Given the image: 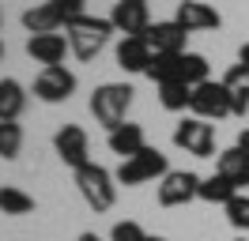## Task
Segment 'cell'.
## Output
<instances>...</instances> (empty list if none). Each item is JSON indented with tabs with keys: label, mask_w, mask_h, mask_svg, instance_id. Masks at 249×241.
<instances>
[{
	"label": "cell",
	"mask_w": 249,
	"mask_h": 241,
	"mask_svg": "<svg viewBox=\"0 0 249 241\" xmlns=\"http://www.w3.org/2000/svg\"><path fill=\"white\" fill-rule=\"evenodd\" d=\"M68 19H72V15L64 12L57 0H46V4H34V8L23 12V27L31 30V34H57Z\"/></svg>",
	"instance_id": "cell-11"
},
{
	"label": "cell",
	"mask_w": 249,
	"mask_h": 241,
	"mask_svg": "<svg viewBox=\"0 0 249 241\" xmlns=\"http://www.w3.org/2000/svg\"><path fill=\"white\" fill-rule=\"evenodd\" d=\"M109 241H147V234H143L140 223H113V230H109Z\"/></svg>",
	"instance_id": "cell-27"
},
{
	"label": "cell",
	"mask_w": 249,
	"mask_h": 241,
	"mask_svg": "<svg viewBox=\"0 0 249 241\" xmlns=\"http://www.w3.org/2000/svg\"><path fill=\"white\" fill-rule=\"evenodd\" d=\"M0 211L4 215H31L34 211V196H27L16 185H4L0 189Z\"/></svg>",
	"instance_id": "cell-23"
},
{
	"label": "cell",
	"mask_w": 249,
	"mask_h": 241,
	"mask_svg": "<svg viewBox=\"0 0 249 241\" xmlns=\"http://www.w3.org/2000/svg\"><path fill=\"white\" fill-rule=\"evenodd\" d=\"M147 45L155 53H185V42H189V30L178 23V19H166V23H151L143 30Z\"/></svg>",
	"instance_id": "cell-12"
},
{
	"label": "cell",
	"mask_w": 249,
	"mask_h": 241,
	"mask_svg": "<svg viewBox=\"0 0 249 241\" xmlns=\"http://www.w3.org/2000/svg\"><path fill=\"white\" fill-rule=\"evenodd\" d=\"M223 83L231 90V117H246L249 113V68L246 64H234L231 72L223 75Z\"/></svg>",
	"instance_id": "cell-18"
},
{
	"label": "cell",
	"mask_w": 249,
	"mask_h": 241,
	"mask_svg": "<svg viewBox=\"0 0 249 241\" xmlns=\"http://www.w3.org/2000/svg\"><path fill=\"white\" fill-rule=\"evenodd\" d=\"M68 49H72V45H68L64 34H31V38H27V53H31L42 68L64 64V53H68Z\"/></svg>",
	"instance_id": "cell-14"
},
{
	"label": "cell",
	"mask_w": 249,
	"mask_h": 241,
	"mask_svg": "<svg viewBox=\"0 0 249 241\" xmlns=\"http://www.w3.org/2000/svg\"><path fill=\"white\" fill-rule=\"evenodd\" d=\"M76 241H102V238H98V234H79Z\"/></svg>",
	"instance_id": "cell-31"
},
{
	"label": "cell",
	"mask_w": 249,
	"mask_h": 241,
	"mask_svg": "<svg viewBox=\"0 0 249 241\" xmlns=\"http://www.w3.org/2000/svg\"><path fill=\"white\" fill-rule=\"evenodd\" d=\"M109 23H113L117 34L136 38V34H143L151 27V8H147V0H117L113 12H109Z\"/></svg>",
	"instance_id": "cell-9"
},
{
	"label": "cell",
	"mask_w": 249,
	"mask_h": 241,
	"mask_svg": "<svg viewBox=\"0 0 249 241\" xmlns=\"http://www.w3.org/2000/svg\"><path fill=\"white\" fill-rule=\"evenodd\" d=\"M27 109V90L19 79H0V120H19Z\"/></svg>",
	"instance_id": "cell-19"
},
{
	"label": "cell",
	"mask_w": 249,
	"mask_h": 241,
	"mask_svg": "<svg viewBox=\"0 0 249 241\" xmlns=\"http://www.w3.org/2000/svg\"><path fill=\"white\" fill-rule=\"evenodd\" d=\"M0 57H4V45H0Z\"/></svg>",
	"instance_id": "cell-33"
},
{
	"label": "cell",
	"mask_w": 249,
	"mask_h": 241,
	"mask_svg": "<svg viewBox=\"0 0 249 241\" xmlns=\"http://www.w3.org/2000/svg\"><path fill=\"white\" fill-rule=\"evenodd\" d=\"M23 151V128L16 120H0V158H16Z\"/></svg>",
	"instance_id": "cell-25"
},
{
	"label": "cell",
	"mask_w": 249,
	"mask_h": 241,
	"mask_svg": "<svg viewBox=\"0 0 249 241\" xmlns=\"http://www.w3.org/2000/svg\"><path fill=\"white\" fill-rule=\"evenodd\" d=\"M72 90H76V75L68 72L64 64H49V68H42L38 79H34V98H38V102H49V105L68 102Z\"/></svg>",
	"instance_id": "cell-8"
},
{
	"label": "cell",
	"mask_w": 249,
	"mask_h": 241,
	"mask_svg": "<svg viewBox=\"0 0 249 241\" xmlns=\"http://www.w3.org/2000/svg\"><path fill=\"white\" fill-rule=\"evenodd\" d=\"M193 117L200 120H219V117H231V90H227V83L223 79H208V83H200V87H193Z\"/></svg>",
	"instance_id": "cell-5"
},
{
	"label": "cell",
	"mask_w": 249,
	"mask_h": 241,
	"mask_svg": "<svg viewBox=\"0 0 249 241\" xmlns=\"http://www.w3.org/2000/svg\"><path fill=\"white\" fill-rule=\"evenodd\" d=\"M200 181L193 170H170L159 185V204L162 207H185L193 200H200Z\"/></svg>",
	"instance_id": "cell-7"
},
{
	"label": "cell",
	"mask_w": 249,
	"mask_h": 241,
	"mask_svg": "<svg viewBox=\"0 0 249 241\" xmlns=\"http://www.w3.org/2000/svg\"><path fill=\"white\" fill-rule=\"evenodd\" d=\"M227 219H231L234 230H249V196L246 192H238L231 204H227Z\"/></svg>",
	"instance_id": "cell-26"
},
{
	"label": "cell",
	"mask_w": 249,
	"mask_h": 241,
	"mask_svg": "<svg viewBox=\"0 0 249 241\" xmlns=\"http://www.w3.org/2000/svg\"><path fill=\"white\" fill-rule=\"evenodd\" d=\"M181 83H189V87L208 83V60L200 53H181Z\"/></svg>",
	"instance_id": "cell-24"
},
{
	"label": "cell",
	"mask_w": 249,
	"mask_h": 241,
	"mask_svg": "<svg viewBox=\"0 0 249 241\" xmlns=\"http://www.w3.org/2000/svg\"><path fill=\"white\" fill-rule=\"evenodd\" d=\"M113 173H109L106 166L98 162H87L76 170V189L79 196H83V204L94 211V215H102V211H109L113 204H117V185H113Z\"/></svg>",
	"instance_id": "cell-2"
},
{
	"label": "cell",
	"mask_w": 249,
	"mask_h": 241,
	"mask_svg": "<svg viewBox=\"0 0 249 241\" xmlns=\"http://www.w3.org/2000/svg\"><path fill=\"white\" fill-rule=\"evenodd\" d=\"M238 64H246V68H249V42L238 49Z\"/></svg>",
	"instance_id": "cell-30"
},
{
	"label": "cell",
	"mask_w": 249,
	"mask_h": 241,
	"mask_svg": "<svg viewBox=\"0 0 249 241\" xmlns=\"http://www.w3.org/2000/svg\"><path fill=\"white\" fill-rule=\"evenodd\" d=\"M234 147H242L249 155V128H242V132H238V143H234Z\"/></svg>",
	"instance_id": "cell-29"
},
{
	"label": "cell",
	"mask_w": 249,
	"mask_h": 241,
	"mask_svg": "<svg viewBox=\"0 0 249 241\" xmlns=\"http://www.w3.org/2000/svg\"><path fill=\"white\" fill-rule=\"evenodd\" d=\"M151 57H155V49L147 45L143 34H136V38H121V45H117V64H121L124 72H147Z\"/></svg>",
	"instance_id": "cell-15"
},
{
	"label": "cell",
	"mask_w": 249,
	"mask_h": 241,
	"mask_svg": "<svg viewBox=\"0 0 249 241\" xmlns=\"http://www.w3.org/2000/svg\"><path fill=\"white\" fill-rule=\"evenodd\" d=\"M57 4H61L68 15H83V4H87V0H57Z\"/></svg>",
	"instance_id": "cell-28"
},
{
	"label": "cell",
	"mask_w": 249,
	"mask_h": 241,
	"mask_svg": "<svg viewBox=\"0 0 249 241\" xmlns=\"http://www.w3.org/2000/svg\"><path fill=\"white\" fill-rule=\"evenodd\" d=\"M159 102L162 109H170V113H181L193 105V87L181 83V79H174V83H159Z\"/></svg>",
	"instance_id": "cell-21"
},
{
	"label": "cell",
	"mask_w": 249,
	"mask_h": 241,
	"mask_svg": "<svg viewBox=\"0 0 249 241\" xmlns=\"http://www.w3.org/2000/svg\"><path fill=\"white\" fill-rule=\"evenodd\" d=\"M174 147H181L185 155H196V158H212V151H215V128L200 117H185L174 128Z\"/></svg>",
	"instance_id": "cell-6"
},
{
	"label": "cell",
	"mask_w": 249,
	"mask_h": 241,
	"mask_svg": "<svg viewBox=\"0 0 249 241\" xmlns=\"http://www.w3.org/2000/svg\"><path fill=\"white\" fill-rule=\"evenodd\" d=\"M109 34H113V23L109 19H98V15H72L68 23H64V38L72 45V53L79 60H94L102 49H106Z\"/></svg>",
	"instance_id": "cell-1"
},
{
	"label": "cell",
	"mask_w": 249,
	"mask_h": 241,
	"mask_svg": "<svg viewBox=\"0 0 249 241\" xmlns=\"http://www.w3.org/2000/svg\"><path fill=\"white\" fill-rule=\"evenodd\" d=\"M132 94L136 90L128 87V83H102V87H94L91 94V113L98 124H106L109 132L124 124V113H128V105H132Z\"/></svg>",
	"instance_id": "cell-3"
},
{
	"label": "cell",
	"mask_w": 249,
	"mask_h": 241,
	"mask_svg": "<svg viewBox=\"0 0 249 241\" xmlns=\"http://www.w3.org/2000/svg\"><path fill=\"white\" fill-rule=\"evenodd\" d=\"M109 151L113 155H121V158H128V155H136V151L147 147V139H143V124H132V120H124V124H117L113 132H109Z\"/></svg>",
	"instance_id": "cell-17"
},
{
	"label": "cell",
	"mask_w": 249,
	"mask_h": 241,
	"mask_svg": "<svg viewBox=\"0 0 249 241\" xmlns=\"http://www.w3.org/2000/svg\"><path fill=\"white\" fill-rule=\"evenodd\" d=\"M166 173H170V170H166V155L159 147H143V151H136V155L121 158V166H117V181H121L124 189L147 185V181L166 177Z\"/></svg>",
	"instance_id": "cell-4"
},
{
	"label": "cell",
	"mask_w": 249,
	"mask_h": 241,
	"mask_svg": "<svg viewBox=\"0 0 249 241\" xmlns=\"http://www.w3.org/2000/svg\"><path fill=\"white\" fill-rule=\"evenodd\" d=\"M147 241H166V238H147Z\"/></svg>",
	"instance_id": "cell-32"
},
{
	"label": "cell",
	"mask_w": 249,
	"mask_h": 241,
	"mask_svg": "<svg viewBox=\"0 0 249 241\" xmlns=\"http://www.w3.org/2000/svg\"><path fill=\"white\" fill-rule=\"evenodd\" d=\"M143 75L155 79V83H174V79H181V53H155Z\"/></svg>",
	"instance_id": "cell-20"
},
{
	"label": "cell",
	"mask_w": 249,
	"mask_h": 241,
	"mask_svg": "<svg viewBox=\"0 0 249 241\" xmlns=\"http://www.w3.org/2000/svg\"><path fill=\"white\" fill-rule=\"evenodd\" d=\"M53 147H57V155H61V162H64V166H72V170H79V166L91 162L87 132H83L79 124H64L61 132L53 136Z\"/></svg>",
	"instance_id": "cell-10"
},
{
	"label": "cell",
	"mask_w": 249,
	"mask_h": 241,
	"mask_svg": "<svg viewBox=\"0 0 249 241\" xmlns=\"http://www.w3.org/2000/svg\"><path fill=\"white\" fill-rule=\"evenodd\" d=\"M174 19H178L189 34H196V30H215L219 23H223L219 12L212 8V4H204V0H181L178 12H174Z\"/></svg>",
	"instance_id": "cell-13"
},
{
	"label": "cell",
	"mask_w": 249,
	"mask_h": 241,
	"mask_svg": "<svg viewBox=\"0 0 249 241\" xmlns=\"http://www.w3.org/2000/svg\"><path fill=\"white\" fill-rule=\"evenodd\" d=\"M215 173H223V177L231 181L234 189L242 192L249 185V155L242 147H227L223 155H219V166H215Z\"/></svg>",
	"instance_id": "cell-16"
},
{
	"label": "cell",
	"mask_w": 249,
	"mask_h": 241,
	"mask_svg": "<svg viewBox=\"0 0 249 241\" xmlns=\"http://www.w3.org/2000/svg\"><path fill=\"white\" fill-rule=\"evenodd\" d=\"M234 196H238V189H234L223 173H212V177L200 181V200H208V204H223V207H227Z\"/></svg>",
	"instance_id": "cell-22"
}]
</instances>
